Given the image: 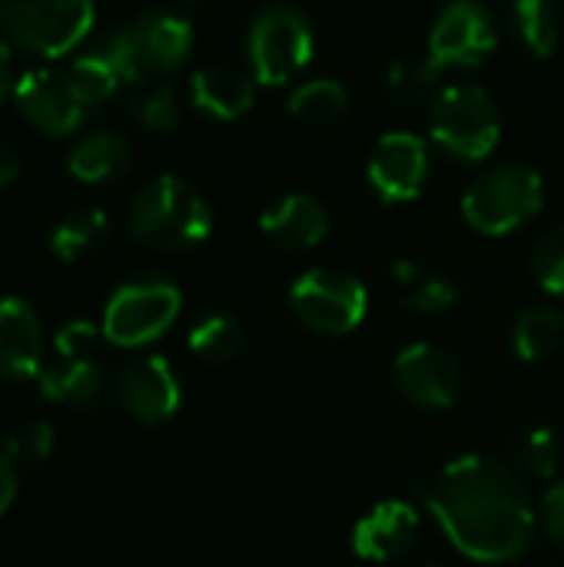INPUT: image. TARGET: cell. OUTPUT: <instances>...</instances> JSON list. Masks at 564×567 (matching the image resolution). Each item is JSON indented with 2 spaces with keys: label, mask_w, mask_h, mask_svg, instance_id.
<instances>
[{
  "label": "cell",
  "mask_w": 564,
  "mask_h": 567,
  "mask_svg": "<svg viewBox=\"0 0 564 567\" xmlns=\"http://www.w3.org/2000/svg\"><path fill=\"white\" fill-rule=\"evenodd\" d=\"M425 502L449 542L472 561H515L532 545V502L519 478L495 458L469 455L452 462Z\"/></svg>",
  "instance_id": "cell-1"
},
{
  "label": "cell",
  "mask_w": 564,
  "mask_h": 567,
  "mask_svg": "<svg viewBox=\"0 0 564 567\" xmlns=\"http://www.w3.org/2000/svg\"><path fill=\"white\" fill-rule=\"evenodd\" d=\"M213 229L209 203L180 176L150 179L130 203V233L153 249L180 252L203 243Z\"/></svg>",
  "instance_id": "cell-2"
},
{
  "label": "cell",
  "mask_w": 564,
  "mask_h": 567,
  "mask_svg": "<svg viewBox=\"0 0 564 567\" xmlns=\"http://www.w3.org/2000/svg\"><path fill=\"white\" fill-rule=\"evenodd\" d=\"M96 17L93 0H0V27L20 50L57 60L83 43Z\"/></svg>",
  "instance_id": "cell-3"
},
{
  "label": "cell",
  "mask_w": 564,
  "mask_h": 567,
  "mask_svg": "<svg viewBox=\"0 0 564 567\" xmlns=\"http://www.w3.org/2000/svg\"><path fill=\"white\" fill-rule=\"evenodd\" d=\"M100 47L116 63L123 83H140L150 73L176 70L193 50V27L176 13H143L130 27L113 30L100 40Z\"/></svg>",
  "instance_id": "cell-4"
},
{
  "label": "cell",
  "mask_w": 564,
  "mask_h": 567,
  "mask_svg": "<svg viewBox=\"0 0 564 567\" xmlns=\"http://www.w3.org/2000/svg\"><path fill=\"white\" fill-rule=\"evenodd\" d=\"M542 203H545L542 176L525 163H505L489 169L465 189L462 213L472 229L485 236H505L525 226L532 216H539Z\"/></svg>",
  "instance_id": "cell-5"
},
{
  "label": "cell",
  "mask_w": 564,
  "mask_h": 567,
  "mask_svg": "<svg viewBox=\"0 0 564 567\" xmlns=\"http://www.w3.org/2000/svg\"><path fill=\"white\" fill-rule=\"evenodd\" d=\"M432 140L459 159H485L502 140V120L492 96L479 86H449L429 110Z\"/></svg>",
  "instance_id": "cell-6"
},
{
  "label": "cell",
  "mask_w": 564,
  "mask_h": 567,
  "mask_svg": "<svg viewBox=\"0 0 564 567\" xmlns=\"http://www.w3.org/2000/svg\"><path fill=\"white\" fill-rule=\"evenodd\" d=\"M249 63L263 86H283L312 60V27L302 10L273 3L249 27Z\"/></svg>",
  "instance_id": "cell-7"
},
{
  "label": "cell",
  "mask_w": 564,
  "mask_h": 567,
  "mask_svg": "<svg viewBox=\"0 0 564 567\" xmlns=\"http://www.w3.org/2000/svg\"><path fill=\"white\" fill-rule=\"evenodd\" d=\"M180 316V289L166 279L146 276L120 286L103 312V336L113 346L136 349L160 339Z\"/></svg>",
  "instance_id": "cell-8"
},
{
  "label": "cell",
  "mask_w": 564,
  "mask_h": 567,
  "mask_svg": "<svg viewBox=\"0 0 564 567\" xmlns=\"http://www.w3.org/2000/svg\"><path fill=\"white\" fill-rule=\"evenodd\" d=\"M289 306L306 329L319 336H346L366 319L369 296L356 276L312 269L293 282Z\"/></svg>",
  "instance_id": "cell-9"
},
{
  "label": "cell",
  "mask_w": 564,
  "mask_h": 567,
  "mask_svg": "<svg viewBox=\"0 0 564 567\" xmlns=\"http://www.w3.org/2000/svg\"><path fill=\"white\" fill-rule=\"evenodd\" d=\"M499 47V27L489 7L479 0H455L449 3L429 37V70L439 76L452 66H479Z\"/></svg>",
  "instance_id": "cell-10"
},
{
  "label": "cell",
  "mask_w": 564,
  "mask_h": 567,
  "mask_svg": "<svg viewBox=\"0 0 564 567\" xmlns=\"http://www.w3.org/2000/svg\"><path fill=\"white\" fill-rule=\"evenodd\" d=\"M13 100L17 110L47 136H70L90 110L73 90L70 76L47 66L27 70L13 86Z\"/></svg>",
  "instance_id": "cell-11"
},
{
  "label": "cell",
  "mask_w": 564,
  "mask_h": 567,
  "mask_svg": "<svg viewBox=\"0 0 564 567\" xmlns=\"http://www.w3.org/2000/svg\"><path fill=\"white\" fill-rule=\"evenodd\" d=\"M396 385L399 392L419 409H449L462 389L459 362L429 342H416L399 352L396 359Z\"/></svg>",
  "instance_id": "cell-12"
},
{
  "label": "cell",
  "mask_w": 564,
  "mask_h": 567,
  "mask_svg": "<svg viewBox=\"0 0 564 567\" xmlns=\"http://www.w3.org/2000/svg\"><path fill=\"white\" fill-rule=\"evenodd\" d=\"M429 153L416 133H386L369 159V183L382 203H409L425 189Z\"/></svg>",
  "instance_id": "cell-13"
},
{
  "label": "cell",
  "mask_w": 564,
  "mask_h": 567,
  "mask_svg": "<svg viewBox=\"0 0 564 567\" xmlns=\"http://www.w3.org/2000/svg\"><path fill=\"white\" fill-rule=\"evenodd\" d=\"M120 395L130 415L146 425H160L180 409V382L163 355L126 362L120 372Z\"/></svg>",
  "instance_id": "cell-14"
},
{
  "label": "cell",
  "mask_w": 564,
  "mask_h": 567,
  "mask_svg": "<svg viewBox=\"0 0 564 567\" xmlns=\"http://www.w3.org/2000/svg\"><path fill=\"white\" fill-rule=\"evenodd\" d=\"M419 538V512L409 502H379L359 518L352 532V548L362 561H392L412 548Z\"/></svg>",
  "instance_id": "cell-15"
},
{
  "label": "cell",
  "mask_w": 564,
  "mask_h": 567,
  "mask_svg": "<svg viewBox=\"0 0 564 567\" xmlns=\"http://www.w3.org/2000/svg\"><path fill=\"white\" fill-rule=\"evenodd\" d=\"M259 229L279 249H312L322 243L329 219L319 199L306 193H289L259 216Z\"/></svg>",
  "instance_id": "cell-16"
},
{
  "label": "cell",
  "mask_w": 564,
  "mask_h": 567,
  "mask_svg": "<svg viewBox=\"0 0 564 567\" xmlns=\"http://www.w3.org/2000/svg\"><path fill=\"white\" fill-rule=\"evenodd\" d=\"M40 319L23 299H0V375L30 379L40 369Z\"/></svg>",
  "instance_id": "cell-17"
},
{
  "label": "cell",
  "mask_w": 564,
  "mask_h": 567,
  "mask_svg": "<svg viewBox=\"0 0 564 567\" xmlns=\"http://www.w3.org/2000/svg\"><path fill=\"white\" fill-rule=\"evenodd\" d=\"M256 86L236 66H203L189 80V100L213 120H239L253 106Z\"/></svg>",
  "instance_id": "cell-18"
},
{
  "label": "cell",
  "mask_w": 564,
  "mask_h": 567,
  "mask_svg": "<svg viewBox=\"0 0 564 567\" xmlns=\"http://www.w3.org/2000/svg\"><path fill=\"white\" fill-rule=\"evenodd\" d=\"M40 392L50 402L76 405V409H93L103 402V372L96 369L93 359H63L40 375Z\"/></svg>",
  "instance_id": "cell-19"
},
{
  "label": "cell",
  "mask_w": 564,
  "mask_h": 567,
  "mask_svg": "<svg viewBox=\"0 0 564 567\" xmlns=\"http://www.w3.org/2000/svg\"><path fill=\"white\" fill-rule=\"evenodd\" d=\"M66 166H70V173L80 183H93V186L96 183H110L120 173H126V166H130V143L120 133H110V130L90 133V136H83L73 146Z\"/></svg>",
  "instance_id": "cell-20"
},
{
  "label": "cell",
  "mask_w": 564,
  "mask_h": 567,
  "mask_svg": "<svg viewBox=\"0 0 564 567\" xmlns=\"http://www.w3.org/2000/svg\"><path fill=\"white\" fill-rule=\"evenodd\" d=\"M564 336V319L558 309H548V306H535V309H525L515 322V332H512V342H515V352L525 359V362H539L545 355H552L558 349Z\"/></svg>",
  "instance_id": "cell-21"
},
{
  "label": "cell",
  "mask_w": 564,
  "mask_h": 567,
  "mask_svg": "<svg viewBox=\"0 0 564 567\" xmlns=\"http://www.w3.org/2000/svg\"><path fill=\"white\" fill-rule=\"evenodd\" d=\"M110 233V219L103 209H76L70 213L50 236V249L57 259L73 262L80 256H86L93 246H100Z\"/></svg>",
  "instance_id": "cell-22"
},
{
  "label": "cell",
  "mask_w": 564,
  "mask_h": 567,
  "mask_svg": "<svg viewBox=\"0 0 564 567\" xmlns=\"http://www.w3.org/2000/svg\"><path fill=\"white\" fill-rule=\"evenodd\" d=\"M515 30L535 56H552L562 40V20L552 0H515Z\"/></svg>",
  "instance_id": "cell-23"
},
{
  "label": "cell",
  "mask_w": 564,
  "mask_h": 567,
  "mask_svg": "<svg viewBox=\"0 0 564 567\" xmlns=\"http://www.w3.org/2000/svg\"><path fill=\"white\" fill-rule=\"evenodd\" d=\"M66 76H70L73 90L80 93V100H83L86 106H93V103L106 100V96H110V93H116V86L123 83V76H120V70H116V63L110 60V53H106L100 43H96L93 50L80 53V56L70 63Z\"/></svg>",
  "instance_id": "cell-24"
},
{
  "label": "cell",
  "mask_w": 564,
  "mask_h": 567,
  "mask_svg": "<svg viewBox=\"0 0 564 567\" xmlns=\"http://www.w3.org/2000/svg\"><path fill=\"white\" fill-rule=\"evenodd\" d=\"M349 110V93L339 80H309L289 96V113L306 123H336Z\"/></svg>",
  "instance_id": "cell-25"
},
{
  "label": "cell",
  "mask_w": 564,
  "mask_h": 567,
  "mask_svg": "<svg viewBox=\"0 0 564 567\" xmlns=\"http://www.w3.org/2000/svg\"><path fill=\"white\" fill-rule=\"evenodd\" d=\"M243 346V329L233 316H209L189 332V349L203 362H229Z\"/></svg>",
  "instance_id": "cell-26"
},
{
  "label": "cell",
  "mask_w": 564,
  "mask_h": 567,
  "mask_svg": "<svg viewBox=\"0 0 564 567\" xmlns=\"http://www.w3.org/2000/svg\"><path fill=\"white\" fill-rule=\"evenodd\" d=\"M512 458L522 472L535 478H552L558 472V442L548 429H529L515 439Z\"/></svg>",
  "instance_id": "cell-27"
},
{
  "label": "cell",
  "mask_w": 564,
  "mask_h": 567,
  "mask_svg": "<svg viewBox=\"0 0 564 567\" xmlns=\"http://www.w3.org/2000/svg\"><path fill=\"white\" fill-rule=\"evenodd\" d=\"M133 116L153 133H170L180 123V100L170 86H150L133 100Z\"/></svg>",
  "instance_id": "cell-28"
},
{
  "label": "cell",
  "mask_w": 564,
  "mask_h": 567,
  "mask_svg": "<svg viewBox=\"0 0 564 567\" xmlns=\"http://www.w3.org/2000/svg\"><path fill=\"white\" fill-rule=\"evenodd\" d=\"M455 299H459L455 282H449L442 276H422L419 282H412L402 306L409 312H419V316H435V312H445L449 306H455Z\"/></svg>",
  "instance_id": "cell-29"
},
{
  "label": "cell",
  "mask_w": 564,
  "mask_h": 567,
  "mask_svg": "<svg viewBox=\"0 0 564 567\" xmlns=\"http://www.w3.org/2000/svg\"><path fill=\"white\" fill-rule=\"evenodd\" d=\"M535 279L552 296H564V226L552 229L535 249Z\"/></svg>",
  "instance_id": "cell-30"
},
{
  "label": "cell",
  "mask_w": 564,
  "mask_h": 567,
  "mask_svg": "<svg viewBox=\"0 0 564 567\" xmlns=\"http://www.w3.org/2000/svg\"><path fill=\"white\" fill-rule=\"evenodd\" d=\"M53 452V429L43 422H27L7 439L10 462H43Z\"/></svg>",
  "instance_id": "cell-31"
},
{
  "label": "cell",
  "mask_w": 564,
  "mask_h": 567,
  "mask_svg": "<svg viewBox=\"0 0 564 567\" xmlns=\"http://www.w3.org/2000/svg\"><path fill=\"white\" fill-rule=\"evenodd\" d=\"M432 80H435V76H432L429 63H422V66H412V63H392V66H389V76H386L389 90H392L396 96H402V100H416V96H422V93L429 90V83H432Z\"/></svg>",
  "instance_id": "cell-32"
},
{
  "label": "cell",
  "mask_w": 564,
  "mask_h": 567,
  "mask_svg": "<svg viewBox=\"0 0 564 567\" xmlns=\"http://www.w3.org/2000/svg\"><path fill=\"white\" fill-rule=\"evenodd\" d=\"M96 349V329L90 322H70L57 336V355L63 359H90Z\"/></svg>",
  "instance_id": "cell-33"
},
{
  "label": "cell",
  "mask_w": 564,
  "mask_h": 567,
  "mask_svg": "<svg viewBox=\"0 0 564 567\" xmlns=\"http://www.w3.org/2000/svg\"><path fill=\"white\" fill-rule=\"evenodd\" d=\"M542 525L558 545H564V482L552 485L545 492V498H542Z\"/></svg>",
  "instance_id": "cell-34"
},
{
  "label": "cell",
  "mask_w": 564,
  "mask_h": 567,
  "mask_svg": "<svg viewBox=\"0 0 564 567\" xmlns=\"http://www.w3.org/2000/svg\"><path fill=\"white\" fill-rule=\"evenodd\" d=\"M13 495H17V472H13V462L0 455V515L10 508Z\"/></svg>",
  "instance_id": "cell-35"
},
{
  "label": "cell",
  "mask_w": 564,
  "mask_h": 567,
  "mask_svg": "<svg viewBox=\"0 0 564 567\" xmlns=\"http://www.w3.org/2000/svg\"><path fill=\"white\" fill-rule=\"evenodd\" d=\"M13 50L10 40H0V103L7 100V93H13Z\"/></svg>",
  "instance_id": "cell-36"
},
{
  "label": "cell",
  "mask_w": 564,
  "mask_h": 567,
  "mask_svg": "<svg viewBox=\"0 0 564 567\" xmlns=\"http://www.w3.org/2000/svg\"><path fill=\"white\" fill-rule=\"evenodd\" d=\"M17 176H20V156L7 143H0V186H10Z\"/></svg>",
  "instance_id": "cell-37"
},
{
  "label": "cell",
  "mask_w": 564,
  "mask_h": 567,
  "mask_svg": "<svg viewBox=\"0 0 564 567\" xmlns=\"http://www.w3.org/2000/svg\"><path fill=\"white\" fill-rule=\"evenodd\" d=\"M392 272H396V279H399V282H409V286H412V282H419V276H422L416 262H396V266H392Z\"/></svg>",
  "instance_id": "cell-38"
},
{
  "label": "cell",
  "mask_w": 564,
  "mask_h": 567,
  "mask_svg": "<svg viewBox=\"0 0 564 567\" xmlns=\"http://www.w3.org/2000/svg\"><path fill=\"white\" fill-rule=\"evenodd\" d=\"M186 3H199V0H186Z\"/></svg>",
  "instance_id": "cell-39"
}]
</instances>
